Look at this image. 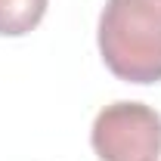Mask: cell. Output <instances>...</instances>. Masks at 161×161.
I'll return each instance as SVG.
<instances>
[{"instance_id":"obj_3","label":"cell","mask_w":161,"mask_h":161,"mask_svg":"<svg viewBox=\"0 0 161 161\" xmlns=\"http://www.w3.org/2000/svg\"><path fill=\"white\" fill-rule=\"evenodd\" d=\"M50 0H0V34L22 37L37 28Z\"/></svg>"},{"instance_id":"obj_1","label":"cell","mask_w":161,"mask_h":161,"mask_svg":"<svg viewBox=\"0 0 161 161\" xmlns=\"http://www.w3.org/2000/svg\"><path fill=\"white\" fill-rule=\"evenodd\" d=\"M105 68L127 84L161 80V0H105L99 16Z\"/></svg>"},{"instance_id":"obj_2","label":"cell","mask_w":161,"mask_h":161,"mask_svg":"<svg viewBox=\"0 0 161 161\" xmlns=\"http://www.w3.org/2000/svg\"><path fill=\"white\" fill-rule=\"evenodd\" d=\"M90 142L99 161H158L161 115L142 102H112L96 115Z\"/></svg>"}]
</instances>
